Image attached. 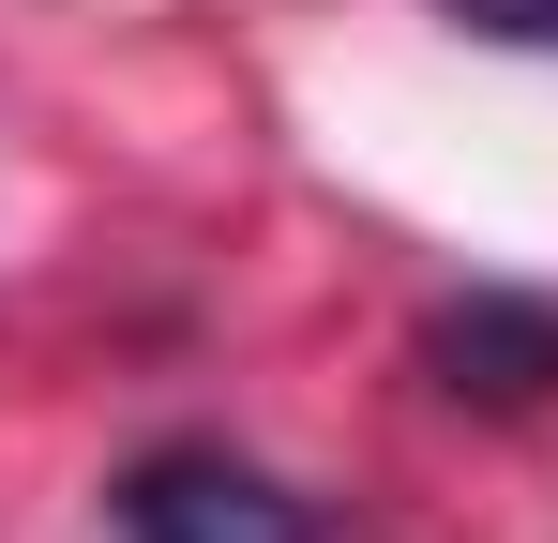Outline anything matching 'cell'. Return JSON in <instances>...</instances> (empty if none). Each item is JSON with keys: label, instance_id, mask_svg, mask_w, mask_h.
Segmentation results:
<instances>
[{"label": "cell", "instance_id": "1", "mask_svg": "<svg viewBox=\"0 0 558 543\" xmlns=\"http://www.w3.org/2000/svg\"><path fill=\"white\" fill-rule=\"evenodd\" d=\"M106 514H121V543H317V514L287 498L257 452H227V438L136 452V468L106 483Z\"/></svg>", "mask_w": 558, "mask_h": 543}, {"label": "cell", "instance_id": "2", "mask_svg": "<svg viewBox=\"0 0 558 543\" xmlns=\"http://www.w3.org/2000/svg\"><path fill=\"white\" fill-rule=\"evenodd\" d=\"M423 362H438V393H468V408H529V393H558V302L468 287L453 317L423 333Z\"/></svg>", "mask_w": 558, "mask_h": 543}, {"label": "cell", "instance_id": "3", "mask_svg": "<svg viewBox=\"0 0 558 543\" xmlns=\"http://www.w3.org/2000/svg\"><path fill=\"white\" fill-rule=\"evenodd\" d=\"M453 31H483V46H558V0H453Z\"/></svg>", "mask_w": 558, "mask_h": 543}]
</instances>
